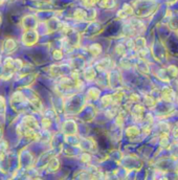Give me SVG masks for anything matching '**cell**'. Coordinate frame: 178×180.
<instances>
[{"mask_svg":"<svg viewBox=\"0 0 178 180\" xmlns=\"http://www.w3.org/2000/svg\"><path fill=\"white\" fill-rule=\"evenodd\" d=\"M16 47V43L13 39H9L5 41V49L6 50H13Z\"/></svg>","mask_w":178,"mask_h":180,"instance_id":"6da1fadb","label":"cell"},{"mask_svg":"<svg viewBox=\"0 0 178 180\" xmlns=\"http://www.w3.org/2000/svg\"><path fill=\"white\" fill-rule=\"evenodd\" d=\"M4 66H5L6 68H13L14 67V60H13L12 58H6L5 60H4Z\"/></svg>","mask_w":178,"mask_h":180,"instance_id":"7a4b0ae2","label":"cell"},{"mask_svg":"<svg viewBox=\"0 0 178 180\" xmlns=\"http://www.w3.org/2000/svg\"><path fill=\"white\" fill-rule=\"evenodd\" d=\"M54 55H55L56 59H61L62 58V52H59V50H56V52H54Z\"/></svg>","mask_w":178,"mask_h":180,"instance_id":"3957f363","label":"cell"},{"mask_svg":"<svg viewBox=\"0 0 178 180\" xmlns=\"http://www.w3.org/2000/svg\"><path fill=\"white\" fill-rule=\"evenodd\" d=\"M4 106H5V100L2 96H0V107H4Z\"/></svg>","mask_w":178,"mask_h":180,"instance_id":"277c9868","label":"cell"}]
</instances>
